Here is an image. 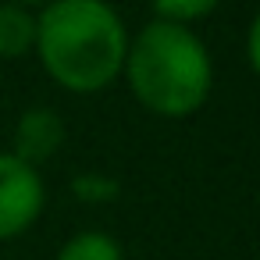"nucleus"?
<instances>
[{"mask_svg":"<svg viewBox=\"0 0 260 260\" xmlns=\"http://www.w3.org/2000/svg\"><path fill=\"white\" fill-rule=\"evenodd\" d=\"M15 4H22V8H29V4H50V0H15Z\"/></svg>","mask_w":260,"mask_h":260,"instance_id":"9d476101","label":"nucleus"},{"mask_svg":"<svg viewBox=\"0 0 260 260\" xmlns=\"http://www.w3.org/2000/svg\"><path fill=\"white\" fill-rule=\"evenodd\" d=\"M57 260H125L121 246L104 232H79L57 253Z\"/></svg>","mask_w":260,"mask_h":260,"instance_id":"423d86ee","label":"nucleus"},{"mask_svg":"<svg viewBox=\"0 0 260 260\" xmlns=\"http://www.w3.org/2000/svg\"><path fill=\"white\" fill-rule=\"evenodd\" d=\"M153 11H157V22H171V25H185V22H196V18H207L221 0H150Z\"/></svg>","mask_w":260,"mask_h":260,"instance_id":"0eeeda50","label":"nucleus"},{"mask_svg":"<svg viewBox=\"0 0 260 260\" xmlns=\"http://www.w3.org/2000/svg\"><path fill=\"white\" fill-rule=\"evenodd\" d=\"M36 50L57 86L96 93L121 75L128 32L107 0H50L36 18Z\"/></svg>","mask_w":260,"mask_h":260,"instance_id":"f257e3e1","label":"nucleus"},{"mask_svg":"<svg viewBox=\"0 0 260 260\" xmlns=\"http://www.w3.org/2000/svg\"><path fill=\"white\" fill-rule=\"evenodd\" d=\"M64 143V121L57 111L50 107H32L18 118L15 125V150L11 157H18L29 168H40L43 160H50Z\"/></svg>","mask_w":260,"mask_h":260,"instance_id":"20e7f679","label":"nucleus"},{"mask_svg":"<svg viewBox=\"0 0 260 260\" xmlns=\"http://www.w3.org/2000/svg\"><path fill=\"white\" fill-rule=\"evenodd\" d=\"M121 72L128 75L136 100L160 118H189L203 107L214 82L203 40L189 25L171 22L146 25L128 43Z\"/></svg>","mask_w":260,"mask_h":260,"instance_id":"f03ea898","label":"nucleus"},{"mask_svg":"<svg viewBox=\"0 0 260 260\" xmlns=\"http://www.w3.org/2000/svg\"><path fill=\"white\" fill-rule=\"evenodd\" d=\"M43 178L36 168L0 153V239H15L43 214Z\"/></svg>","mask_w":260,"mask_h":260,"instance_id":"7ed1b4c3","label":"nucleus"},{"mask_svg":"<svg viewBox=\"0 0 260 260\" xmlns=\"http://www.w3.org/2000/svg\"><path fill=\"white\" fill-rule=\"evenodd\" d=\"M36 47V15H29V8L4 0L0 4V61H15L25 57Z\"/></svg>","mask_w":260,"mask_h":260,"instance_id":"39448f33","label":"nucleus"},{"mask_svg":"<svg viewBox=\"0 0 260 260\" xmlns=\"http://www.w3.org/2000/svg\"><path fill=\"white\" fill-rule=\"evenodd\" d=\"M246 54H249L253 72L260 75V11H256V18H253V25H249V36H246Z\"/></svg>","mask_w":260,"mask_h":260,"instance_id":"1a4fd4ad","label":"nucleus"},{"mask_svg":"<svg viewBox=\"0 0 260 260\" xmlns=\"http://www.w3.org/2000/svg\"><path fill=\"white\" fill-rule=\"evenodd\" d=\"M72 192L82 203H107V200H114L121 192V182L111 178V175H100V171H86V175H75Z\"/></svg>","mask_w":260,"mask_h":260,"instance_id":"6e6552de","label":"nucleus"}]
</instances>
